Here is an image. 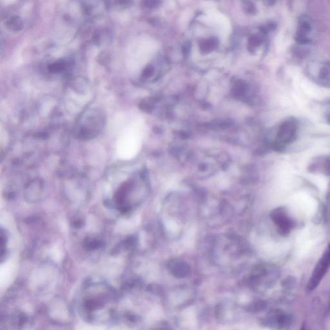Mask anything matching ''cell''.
<instances>
[{"label":"cell","mask_w":330,"mask_h":330,"mask_svg":"<svg viewBox=\"0 0 330 330\" xmlns=\"http://www.w3.org/2000/svg\"><path fill=\"white\" fill-rule=\"evenodd\" d=\"M142 141V131L137 124L128 127L124 132L119 141L118 152L123 159H131L140 150Z\"/></svg>","instance_id":"6da1fadb"},{"label":"cell","mask_w":330,"mask_h":330,"mask_svg":"<svg viewBox=\"0 0 330 330\" xmlns=\"http://www.w3.org/2000/svg\"><path fill=\"white\" fill-rule=\"evenodd\" d=\"M299 121L294 117H287L280 125L277 133L276 147L283 151L296 141L298 136Z\"/></svg>","instance_id":"7a4b0ae2"},{"label":"cell","mask_w":330,"mask_h":330,"mask_svg":"<svg viewBox=\"0 0 330 330\" xmlns=\"http://www.w3.org/2000/svg\"><path fill=\"white\" fill-rule=\"evenodd\" d=\"M330 267V243L316 266L308 283L307 290L314 291L325 278Z\"/></svg>","instance_id":"3957f363"},{"label":"cell","mask_w":330,"mask_h":330,"mask_svg":"<svg viewBox=\"0 0 330 330\" xmlns=\"http://www.w3.org/2000/svg\"><path fill=\"white\" fill-rule=\"evenodd\" d=\"M270 217L278 227L279 232L283 236H287L296 225L293 219L290 218L287 208L285 207L276 208L272 212Z\"/></svg>","instance_id":"277c9868"},{"label":"cell","mask_w":330,"mask_h":330,"mask_svg":"<svg viewBox=\"0 0 330 330\" xmlns=\"http://www.w3.org/2000/svg\"><path fill=\"white\" fill-rule=\"evenodd\" d=\"M310 72V77L316 83L330 88V64H322Z\"/></svg>","instance_id":"5b68a950"},{"label":"cell","mask_w":330,"mask_h":330,"mask_svg":"<svg viewBox=\"0 0 330 330\" xmlns=\"http://www.w3.org/2000/svg\"><path fill=\"white\" fill-rule=\"evenodd\" d=\"M168 268L170 273L178 278H185L190 272L189 265L180 259H173L170 261Z\"/></svg>","instance_id":"8992f818"},{"label":"cell","mask_w":330,"mask_h":330,"mask_svg":"<svg viewBox=\"0 0 330 330\" xmlns=\"http://www.w3.org/2000/svg\"><path fill=\"white\" fill-rule=\"evenodd\" d=\"M270 325L278 328H285L288 327L292 322V318L289 314L284 312H276L272 314L268 318Z\"/></svg>","instance_id":"52a82bcc"},{"label":"cell","mask_w":330,"mask_h":330,"mask_svg":"<svg viewBox=\"0 0 330 330\" xmlns=\"http://www.w3.org/2000/svg\"><path fill=\"white\" fill-rule=\"evenodd\" d=\"M310 170L320 172L325 174H330V158L321 157L317 158L310 167Z\"/></svg>","instance_id":"ba28073f"},{"label":"cell","mask_w":330,"mask_h":330,"mask_svg":"<svg viewBox=\"0 0 330 330\" xmlns=\"http://www.w3.org/2000/svg\"><path fill=\"white\" fill-rule=\"evenodd\" d=\"M6 27L7 29L13 32H19L23 29V23L21 17L17 15L10 17L5 22Z\"/></svg>","instance_id":"9c48e42d"},{"label":"cell","mask_w":330,"mask_h":330,"mask_svg":"<svg viewBox=\"0 0 330 330\" xmlns=\"http://www.w3.org/2000/svg\"><path fill=\"white\" fill-rule=\"evenodd\" d=\"M84 245L88 250H93L102 247V243L96 239L86 238L84 241Z\"/></svg>","instance_id":"30bf717a"},{"label":"cell","mask_w":330,"mask_h":330,"mask_svg":"<svg viewBox=\"0 0 330 330\" xmlns=\"http://www.w3.org/2000/svg\"><path fill=\"white\" fill-rule=\"evenodd\" d=\"M6 234L4 233L3 229H1V258L3 259L5 257L6 252Z\"/></svg>","instance_id":"8fae6325"},{"label":"cell","mask_w":330,"mask_h":330,"mask_svg":"<svg viewBox=\"0 0 330 330\" xmlns=\"http://www.w3.org/2000/svg\"><path fill=\"white\" fill-rule=\"evenodd\" d=\"M325 119L330 125V102L328 104L327 109H326Z\"/></svg>","instance_id":"7c38bea8"},{"label":"cell","mask_w":330,"mask_h":330,"mask_svg":"<svg viewBox=\"0 0 330 330\" xmlns=\"http://www.w3.org/2000/svg\"><path fill=\"white\" fill-rule=\"evenodd\" d=\"M146 1V6H148V7H152L156 4V1L155 0H145Z\"/></svg>","instance_id":"4fadbf2b"},{"label":"cell","mask_w":330,"mask_h":330,"mask_svg":"<svg viewBox=\"0 0 330 330\" xmlns=\"http://www.w3.org/2000/svg\"><path fill=\"white\" fill-rule=\"evenodd\" d=\"M329 311H330V305H329Z\"/></svg>","instance_id":"5bb4252c"}]
</instances>
